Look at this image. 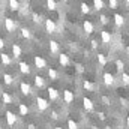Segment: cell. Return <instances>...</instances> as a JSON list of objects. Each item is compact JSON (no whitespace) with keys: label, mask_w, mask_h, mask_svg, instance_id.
<instances>
[{"label":"cell","mask_w":129,"mask_h":129,"mask_svg":"<svg viewBox=\"0 0 129 129\" xmlns=\"http://www.w3.org/2000/svg\"><path fill=\"white\" fill-rule=\"evenodd\" d=\"M35 84H36V87H38V89H42V87H44V84H45V81H44V78H42V77L36 75V77H35Z\"/></svg>","instance_id":"obj_21"},{"label":"cell","mask_w":129,"mask_h":129,"mask_svg":"<svg viewBox=\"0 0 129 129\" xmlns=\"http://www.w3.org/2000/svg\"><path fill=\"white\" fill-rule=\"evenodd\" d=\"M114 23H116L117 27H122V26L125 24V18H123L120 14H116V15H114Z\"/></svg>","instance_id":"obj_18"},{"label":"cell","mask_w":129,"mask_h":129,"mask_svg":"<svg viewBox=\"0 0 129 129\" xmlns=\"http://www.w3.org/2000/svg\"><path fill=\"white\" fill-rule=\"evenodd\" d=\"M51 116H53V119H59V114H57V111H53V113H51Z\"/></svg>","instance_id":"obj_38"},{"label":"cell","mask_w":129,"mask_h":129,"mask_svg":"<svg viewBox=\"0 0 129 129\" xmlns=\"http://www.w3.org/2000/svg\"><path fill=\"white\" fill-rule=\"evenodd\" d=\"M0 129H2V123H0Z\"/></svg>","instance_id":"obj_47"},{"label":"cell","mask_w":129,"mask_h":129,"mask_svg":"<svg viewBox=\"0 0 129 129\" xmlns=\"http://www.w3.org/2000/svg\"><path fill=\"white\" fill-rule=\"evenodd\" d=\"M101 41H102V44H110L111 42V33L107 32V30L101 32Z\"/></svg>","instance_id":"obj_12"},{"label":"cell","mask_w":129,"mask_h":129,"mask_svg":"<svg viewBox=\"0 0 129 129\" xmlns=\"http://www.w3.org/2000/svg\"><path fill=\"white\" fill-rule=\"evenodd\" d=\"M83 107H84L87 111H93V108H95L93 101H92V99H89V98H84V99H83Z\"/></svg>","instance_id":"obj_9"},{"label":"cell","mask_w":129,"mask_h":129,"mask_svg":"<svg viewBox=\"0 0 129 129\" xmlns=\"http://www.w3.org/2000/svg\"><path fill=\"white\" fill-rule=\"evenodd\" d=\"M98 62L102 64V66H105V64H107V57H105V54H98Z\"/></svg>","instance_id":"obj_29"},{"label":"cell","mask_w":129,"mask_h":129,"mask_svg":"<svg viewBox=\"0 0 129 129\" xmlns=\"http://www.w3.org/2000/svg\"><path fill=\"white\" fill-rule=\"evenodd\" d=\"M3 47H5V41H3V39H2V38H0V50H2V48H3Z\"/></svg>","instance_id":"obj_40"},{"label":"cell","mask_w":129,"mask_h":129,"mask_svg":"<svg viewBox=\"0 0 129 129\" xmlns=\"http://www.w3.org/2000/svg\"><path fill=\"white\" fill-rule=\"evenodd\" d=\"M122 80H123V83L128 86V83H129V75L126 74V72H122Z\"/></svg>","instance_id":"obj_34"},{"label":"cell","mask_w":129,"mask_h":129,"mask_svg":"<svg viewBox=\"0 0 129 129\" xmlns=\"http://www.w3.org/2000/svg\"><path fill=\"white\" fill-rule=\"evenodd\" d=\"M20 90H21V93L23 95H30L32 93V87H30V84L29 83H26V81H23L21 84H20Z\"/></svg>","instance_id":"obj_5"},{"label":"cell","mask_w":129,"mask_h":129,"mask_svg":"<svg viewBox=\"0 0 129 129\" xmlns=\"http://www.w3.org/2000/svg\"><path fill=\"white\" fill-rule=\"evenodd\" d=\"M93 5H95V9L96 11H101L104 8V2L102 0H93Z\"/></svg>","instance_id":"obj_28"},{"label":"cell","mask_w":129,"mask_h":129,"mask_svg":"<svg viewBox=\"0 0 129 129\" xmlns=\"http://www.w3.org/2000/svg\"><path fill=\"white\" fill-rule=\"evenodd\" d=\"M47 8H48L50 11H56V9H57L56 0H47Z\"/></svg>","instance_id":"obj_24"},{"label":"cell","mask_w":129,"mask_h":129,"mask_svg":"<svg viewBox=\"0 0 129 129\" xmlns=\"http://www.w3.org/2000/svg\"><path fill=\"white\" fill-rule=\"evenodd\" d=\"M68 129H78L77 122H74V120H68Z\"/></svg>","instance_id":"obj_32"},{"label":"cell","mask_w":129,"mask_h":129,"mask_svg":"<svg viewBox=\"0 0 129 129\" xmlns=\"http://www.w3.org/2000/svg\"><path fill=\"white\" fill-rule=\"evenodd\" d=\"M108 3H110V8L111 9H116L117 8V0H108Z\"/></svg>","instance_id":"obj_35"},{"label":"cell","mask_w":129,"mask_h":129,"mask_svg":"<svg viewBox=\"0 0 129 129\" xmlns=\"http://www.w3.org/2000/svg\"><path fill=\"white\" fill-rule=\"evenodd\" d=\"M12 56H14L15 59L21 57V47H20L18 44H14V45H12Z\"/></svg>","instance_id":"obj_15"},{"label":"cell","mask_w":129,"mask_h":129,"mask_svg":"<svg viewBox=\"0 0 129 129\" xmlns=\"http://www.w3.org/2000/svg\"><path fill=\"white\" fill-rule=\"evenodd\" d=\"M59 50H60L59 42H57V41H50V53H51V54H57Z\"/></svg>","instance_id":"obj_7"},{"label":"cell","mask_w":129,"mask_h":129,"mask_svg":"<svg viewBox=\"0 0 129 129\" xmlns=\"http://www.w3.org/2000/svg\"><path fill=\"white\" fill-rule=\"evenodd\" d=\"M101 23L102 24H107L108 23V17L107 15H101Z\"/></svg>","instance_id":"obj_36"},{"label":"cell","mask_w":129,"mask_h":129,"mask_svg":"<svg viewBox=\"0 0 129 129\" xmlns=\"http://www.w3.org/2000/svg\"><path fill=\"white\" fill-rule=\"evenodd\" d=\"M102 102H104L105 105H110V98L108 96H102Z\"/></svg>","instance_id":"obj_37"},{"label":"cell","mask_w":129,"mask_h":129,"mask_svg":"<svg viewBox=\"0 0 129 129\" xmlns=\"http://www.w3.org/2000/svg\"><path fill=\"white\" fill-rule=\"evenodd\" d=\"M83 27H84V32L87 33V35H92V33H93V24H92L89 20H86V21H84Z\"/></svg>","instance_id":"obj_17"},{"label":"cell","mask_w":129,"mask_h":129,"mask_svg":"<svg viewBox=\"0 0 129 129\" xmlns=\"http://www.w3.org/2000/svg\"><path fill=\"white\" fill-rule=\"evenodd\" d=\"M3 81H5L6 86H11V84L14 83V77H12L11 74H5V75H3Z\"/></svg>","instance_id":"obj_23"},{"label":"cell","mask_w":129,"mask_h":129,"mask_svg":"<svg viewBox=\"0 0 129 129\" xmlns=\"http://www.w3.org/2000/svg\"><path fill=\"white\" fill-rule=\"evenodd\" d=\"M74 99H75V96H74V93H72L71 90H64L63 92V101L66 104H71Z\"/></svg>","instance_id":"obj_13"},{"label":"cell","mask_w":129,"mask_h":129,"mask_svg":"<svg viewBox=\"0 0 129 129\" xmlns=\"http://www.w3.org/2000/svg\"><path fill=\"white\" fill-rule=\"evenodd\" d=\"M105 129H111V128H110V126H107V128H105Z\"/></svg>","instance_id":"obj_44"},{"label":"cell","mask_w":129,"mask_h":129,"mask_svg":"<svg viewBox=\"0 0 129 129\" xmlns=\"http://www.w3.org/2000/svg\"><path fill=\"white\" fill-rule=\"evenodd\" d=\"M36 105H38L39 111H45V110H48V107H50L48 101H47V99H44V98H41V96L36 98Z\"/></svg>","instance_id":"obj_1"},{"label":"cell","mask_w":129,"mask_h":129,"mask_svg":"<svg viewBox=\"0 0 129 129\" xmlns=\"http://www.w3.org/2000/svg\"><path fill=\"white\" fill-rule=\"evenodd\" d=\"M32 20H33V23H36V24L42 21V20H41V15H38L36 12H33V14H32Z\"/></svg>","instance_id":"obj_33"},{"label":"cell","mask_w":129,"mask_h":129,"mask_svg":"<svg viewBox=\"0 0 129 129\" xmlns=\"http://www.w3.org/2000/svg\"><path fill=\"white\" fill-rule=\"evenodd\" d=\"M102 78H104V83H105V86H113V84H114V75H111V74L105 72Z\"/></svg>","instance_id":"obj_8"},{"label":"cell","mask_w":129,"mask_h":129,"mask_svg":"<svg viewBox=\"0 0 129 129\" xmlns=\"http://www.w3.org/2000/svg\"><path fill=\"white\" fill-rule=\"evenodd\" d=\"M9 9L11 11H20V2L18 0H9Z\"/></svg>","instance_id":"obj_20"},{"label":"cell","mask_w":129,"mask_h":129,"mask_svg":"<svg viewBox=\"0 0 129 129\" xmlns=\"http://www.w3.org/2000/svg\"><path fill=\"white\" fill-rule=\"evenodd\" d=\"M35 66H36L38 69H44V68H47V62H45V59H42L41 56H35Z\"/></svg>","instance_id":"obj_6"},{"label":"cell","mask_w":129,"mask_h":129,"mask_svg":"<svg viewBox=\"0 0 129 129\" xmlns=\"http://www.w3.org/2000/svg\"><path fill=\"white\" fill-rule=\"evenodd\" d=\"M59 63L62 64V66H68L69 64V57L66 54H60L59 56Z\"/></svg>","instance_id":"obj_22"},{"label":"cell","mask_w":129,"mask_h":129,"mask_svg":"<svg viewBox=\"0 0 129 129\" xmlns=\"http://www.w3.org/2000/svg\"><path fill=\"white\" fill-rule=\"evenodd\" d=\"M27 129H36V126H35V125H33V123H30V125H29V126H27Z\"/></svg>","instance_id":"obj_41"},{"label":"cell","mask_w":129,"mask_h":129,"mask_svg":"<svg viewBox=\"0 0 129 129\" xmlns=\"http://www.w3.org/2000/svg\"><path fill=\"white\" fill-rule=\"evenodd\" d=\"M98 47V41H92V48H96Z\"/></svg>","instance_id":"obj_39"},{"label":"cell","mask_w":129,"mask_h":129,"mask_svg":"<svg viewBox=\"0 0 129 129\" xmlns=\"http://www.w3.org/2000/svg\"><path fill=\"white\" fill-rule=\"evenodd\" d=\"M116 68H117L119 72H123V69H125V63H123L122 60H117V62H116Z\"/></svg>","instance_id":"obj_31"},{"label":"cell","mask_w":129,"mask_h":129,"mask_svg":"<svg viewBox=\"0 0 129 129\" xmlns=\"http://www.w3.org/2000/svg\"><path fill=\"white\" fill-rule=\"evenodd\" d=\"M48 77L51 78V80H57V77H59V74H57V71L56 69H48Z\"/></svg>","instance_id":"obj_25"},{"label":"cell","mask_w":129,"mask_h":129,"mask_svg":"<svg viewBox=\"0 0 129 129\" xmlns=\"http://www.w3.org/2000/svg\"><path fill=\"white\" fill-rule=\"evenodd\" d=\"M48 98L51 99V101H57L59 99V92H57V89H54V87H48Z\"/></svg>","instance_id":"obj_11"},{"label":"cell","mask_w":129,"mask_h":129,"mask_svg":"<svg viewBox=\"0 0 129 129\" xmlns=\"http://www.w3.org/2000/svg\"><path fill=\"white\" fill-rule=\"evenodd\" d=\"M83 87H84L86 90H93V89H95L93 83H90V81H87V80H86V81L83 83Z\"/></svg>","instance_id":"obj_27"},{"label":"cell","mask_w":129,"mask_h":129,"mask_svg":"<svg viewBox=\"0 0 129 129\" xmlns=\"http://www.w3.org/2000/svg\"><path fill=\"white\" fill-rule=\"evenodd\" d=\"M21 36H23V38H26V39H30V38H32V32H30L29 29H26V27H24V29H21Z\"/></svg>","instance_id":"obj_26"},{"label":"cell","mask_w":129,"mask_h":129,"mask_svg":"<svg viewBox=\"0 0 129 129\" xmlns=\"http://www.w3.org/2000/svg\"><path fill=\"white\" fill-rule=\"evenodd\" d=\"M45 30L48 33H56L57 32V26L53 20H45Z\"/></svg>","instance_id":"obj_3"},{"label":"cell","mask_w":129,"mask_h":129,"mask_svg":"<svg viewBox=\"0 0 129 129\" xmlns=\"http://www.w3.org/2000/svg\"><path fill=\"white\" fill-rule=\"evenodd\" d=\"M18 113H20V116H27V114H29V107H27L26 104H20Z\"/></svg>","instance_id":"obj_19"},{"label":"cell","mask_w":129,"mask_h":129,"mask_svg":"<svg viewBox=\"0 0 129 129\" xmlns=\"http://www.w3.org/2000/svg\"><path fill=\"white\" fill-rule=\"evenodd\" d=\"M6 123L9 126H14L17 123V116L12 113V111H6Z\"/></svg>","instance_id":"obj_4"},{"label":"cell","mask_w":129,"mask_h":129,"mask_svg":"<svg viewBox=\"0 0 129 129\" xmlns=\"http://www.w3.org/2000/svg\"><path fill=\"white\" fill-rule=\"evenodd\" d=\"M98 116H99V117H101V119H102V120H104V119H105V114H104V113H99V114H98Z\"/></svg>","instance_id":"obj_42"},{"label":"cell","mask_w":129,"mask_h":129,"mask_svg":"<svg viewBox=\"0 0 129 129\" xmlns=\"http://www.w3.org/2000/svg\"><path fill=\"white\" fill-rule=\"evenodd\" d=\"M56 129H63V128H56Z\"/></svg>","instance_id":"obj_45"},{"label":"cell","mask_w":129,"mask_h":129,"mask_svg":"<svg viewBox=\"0 0 129 129\" xmlns=\"http://www.w3.org/2000/svg\"><path fill=\"white\" fill-rule=\"evenodd\" d=\"M0 92H2V87H0Z\"/></svg>","instance_id":"obj_48"},{"label":"cell","mask_w":129,"mask_h":129,"mask_svg":"<svg viewBox=\"0 0 129 129\" xmlns=\"http://www.w3.org/2000/svg\"><path fill=\"white\" fill-rule=\"evenodd\" d=\"M80 8H81V12H83V14H89V12H90V8H89L87 3H81Z\"/></svg>","instance_id":"obj_30"},{"label":"cell","mask_w":129,"mask_h":129,"mask_svg":"<svg viewBox=\"0 0 129 129\" xmlns=\"http://www.w3.org/2000/svg\"><path fill=\"white\" fill-rule=\"evenodd\" d=\"M0 60H2V63H3V66H9V64L12 63V59H11V56L9 54H0Z\"/></svg>","instance_id":"obj_14"},{"label":"cell","mask_w":129,"mask_h":129,"mask_svg":"<svg viewBox=\"0 0 129 129\" xmlns=\"http://www.w3.org/2000/svg\"><path fill=\"white\" fill-rule=\"evenodd\" d=\"M5 29H6V32H9V33L15 32V29H17V23H15L12 18H6V20H5Z\"/></svg>","instance_id":"obj_2"},{"label":"cell","mask_w":129,"mask_h":129,"mask_svg":"<svg viewBox=\"0 0 129 129\" xmlns=\"http://www.w3.org/2000/svg\"><path fill=\"white\" fill-rule=\"evenodd\" d=\"M125 2H126V3H128V2H129V0H125Z\"/></svg>","instance_id":"obj_46"},{"label":"cell","mask_w":129,"mask_h":129,"mask_svg":"<svg viewBox=\"0 0 129 129\" xmlns=\"http://www.w3.org/2000/svg\"><path fill=\"white\" fill-rule=\"evenodd\" d=\"M77 68H78V71H80V72H83V66H81V64H77Z\"/></svg>","instance_id":"obj_43"},{"label":"cell","mask_w":129,"mask_h":129,"mask_svg":"<svg viewBox=\"0 0 129 129\" xmlns=\"http://www.w3.org/2000/svg\"><path fill=\"white\" fill-rule=\"evenodd\" d=\"M12 101H14V98L11 96L8 92H3V93H2V102H3V104L9 105V104H12Z\"/></svg>","instance_id":"obj_16"},{"label":"cell","mask_w":129,"mask_h":129,"mask_svg":"<svg viewBox=\"0 0 129 129\" xmlns=\"http://www.w3.org/2000/svg\"><path fill=\"white\" fill-rule=\"evenodd\" d=\"M20 72L21 74H24V75H29L30 74V66H29V63L27 62H20Z\"/></svg>","instance_id":"obj_10"}]
</instances>
